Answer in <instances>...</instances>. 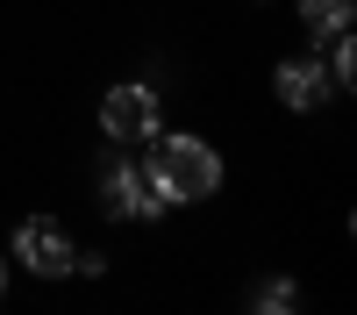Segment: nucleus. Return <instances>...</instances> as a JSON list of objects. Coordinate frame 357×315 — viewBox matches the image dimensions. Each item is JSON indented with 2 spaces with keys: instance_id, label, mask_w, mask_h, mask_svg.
Listing matches in <instances>:
<instances>
[{
  "instance_id": "obj_10",
  "label": "nucleus",
  "mask_w": 357,
  "mask_h": 315,
  "mask_svg": "<svg viewBox=\"0 0 357 315\" xmlns=\"http://www.w3.org/2000/svg\"><path fill=\"white\" fill-rule=\"evenodd\" d=\"M8 279H15V265H8V251H0V308H8Z\"/></svg>"
},
{
  "instance_id": "obj_3",
  "label": "nucleus",
  "mask_w": 357,
  "mask_h": 315,
  "mask_svg": "<svg viewBox=\"0 0 357 315\" xmlns=\"http://www.w3.org/2000/svg\"><path fill=\"white\" fill-rule=\"evenodd\" d=\"M93 129H100V143H114V151H143V143L165 129V86L158 79H114V86H100Z\"/></svg>"
},
{
  "instance_id": "obj_2",
  "label": "nucleus",
  "mask_w": 357,
  "mask_h": 315,
  "mask_svg": "<svg viewBox=\"0 0 357 315\" xmlns=\"http://www.w3.org/2000/svg\"><path fill=\"white\" fill-rule=\"evenodd\" d=\"M0 251H8L15 272L43 279V286H65L72 265H79V237H72V222L50 215V208H22V215L8 222V237H0Z\"/></svg>"
},
{
  "instance_id": "obj_1",
  "label": "nucleus",
  "mask_w": 357,
  "mask_h": 315,
  "mask_svg": "<svg viewBox=\"0 0 357 315\" xmlns=\"http://www.w3.org/2000/svg\"><path fill=\"white\" fill-rule=\"evenodd\" d=\"M136 158H143V186L165 193L172 208H215L229 186V158L207 129H158Z\"/></svg>"
},
{
  "instance_id": "obj_9",
  "label": "nucleus",
  "mask_w": 357,
  "mask_h": 315,
  "mask_svg": "<svg viewBox=\"0 0 357 315\" xmlns=\"http://www.w3.org/2000/svg\"><path fill=\"white\" fill-rule=\"evenodd\" d=\"M107 272H114V258H107V251H86V244H79V265H72V279H107Z\"/></svg>"
},
{
  "instance_id": "obj_6",
  "label": "nucleus",
  "mask_w": 357,
  "mask_h": 315,
  "mask_svg": "<svg viewBox=\"0 0 357 315\" xmlns=\"http://www.w3.org/2000/svg\"><path fill=\"white\" fill-rule=\"evenodd\" d=\"M293 29H301L307 50H321L329 36L357 29V0H293Z\"/></svg>"
},
{
  "instance_id": "obj_4",
  "label": "nucleus",
  "mask_w": 357,
  "mask_h": 315,
  "mask_svg": "<svg viewBox=\"0 0 357 315\" xmlns=\"http://www.w3.org/2000/svg\"><path fill=\"white\" fill-rule=\"evenodd\" d=\"M86 193H93V215L107 229H136V215H143V158L107 143L93 158V172H86Z\"/></svg>"
},
{
  "instance_id": "obj_7",
  "label": "nucleus",
  "mask_w": 357,
  "mask_h": 315,
  "mask_svg": "<svg viewBox=\"0 0 357 315\" xmlns=\"http://www.w3.org/2000/svg\"><path fill=\"white\" fill-rule=\"evenodd\" d=\"M243 315H307V286H301V272H257L250 294H243Z\"/></svg>"
},
{
  "instance_id": "obj_11",
  "label": "nucleus",
  "mask_w": 357,
  "mask_h": 315,
  "mask_svg": "<svg viewBox=\"0 0 357 315\" xmlns=\"http://www.w3.org/2000/svg\"><path fill=\"white\" fill-rule=\"evenodd\" d=\"M250 8H264V0H250Z\"/></svg>"
},
{
  "instance_id": "obj_5",
  "label": "nucleus",
  "mask_w": 357,
  "mask_h": 315,
  "mask_svg": "<svg viewBox=\"0 0 357 315\" xmlns=\"http://www.w3.org/2000/svg\"><path fill=\"white\" fill-rule=\"evenodd\" d=\"M272 101L293 115V122H314V115L336 101L321 50H307V43H301V50H279V57H272Z\"/></svg>"
},
{
  "instance_id": "obj_8",
  "label": "nucleus",
  "mask_w": 357,
  "mask_h": 315,
  "mask_svg": "<svg viewBox=\"0 0 357 315\" xmlns=\"http://www.w3.org/2000/svg\"><path fill=\"white\" fill-rule=\"evenodd\" d=\"M321 65H329V86H336V94H357V29H343V36L321 43Z\"/></svg>"
}]
</instances>
